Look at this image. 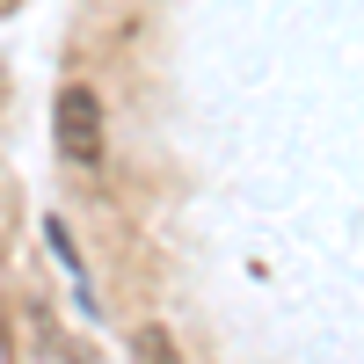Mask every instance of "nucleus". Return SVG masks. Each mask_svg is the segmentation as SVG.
I'll list each match as a JSON object with an SVG mask.
<instances>
[{
    "instance_id": "obj_1",
    "label": "nucleus",
    "mask_w": 364,
    "mask_h": 364,
    "mask_svg": "<svg viewBox=\"0 0 364 364\" xmlns=\"http://www.w3.org/2000/svg\"><path fill=\"white\" fill-rule=\"evenodd\" d=\"M51 146H58V161H73V168H102V95L87 80L58 87V102H51Z\"/></svg>"
}]
</instances>
